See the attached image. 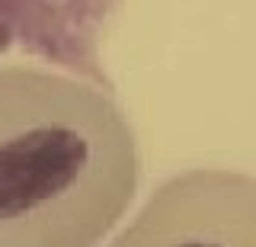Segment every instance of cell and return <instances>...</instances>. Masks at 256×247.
<instances>
[{"instance_id": "obj_1", "label": "cell", "mask_w": 256, "mask_h": 247, "mask_svg": "<svg viewBox=\"0 0 256 247\" xmlns=\"http://www.w3.org/2000/svg\"><path fill=\"white\" fill-rule=\"evenodd\" d=\"M138 186V135L106 87L0 65V247H102Z\"/></svg>"}, {"instance_id": "obj_2", "label": "cell", "mask_w": 256, "mask_h": 247, "mask_svg": "<svg viewBox=\"0 0 256 247\" xmlns=\"http://www.w3.org/2000/svg\"><path fill=\"white\" fill-rule=\"evenodd\" d=\"M102 247H256V173L186 167L157 183Z\"/></svg>"}]
</instances>
